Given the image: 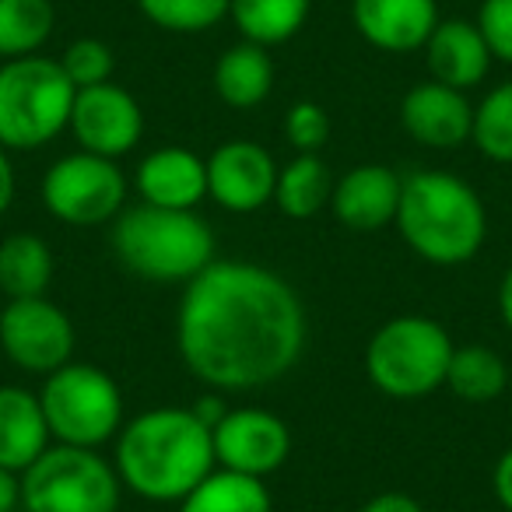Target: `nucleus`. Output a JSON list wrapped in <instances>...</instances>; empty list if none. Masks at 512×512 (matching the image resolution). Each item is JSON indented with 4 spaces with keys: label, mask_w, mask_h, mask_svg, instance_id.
Masks as SVG:
<instances>
[{
    "label": "nucleus",
    "mask_w": 512,
    "mask_h": 512,
    "mask_svg": "<svg viewBox=\"0 0 512 512\" xmlns=\"http://www.w3.org/2000/svg\"><path fill=\"white\" fill-rule=\"evenodd\" d=\"M78 88L67 81L60 60L22 57L0 64V148L36 151L57 141L71 123Z\"/></svg>",
    "instance_id": "5"
},
{
    "label": "nucleus",
    "mask_w": 512,
    "mask_h": 512,
    "mask_svg": "<svg viewBox=\"0 0 512 512\" xmlns=\"http://www.w3.org/2000/svg\"><path fill=\"white\" fill-rule=\"evenodd\" d=\"M134 186L151 207L197 211L207 197V162L190 148H158L137 165Z\"/></svg>",
    "instance_id": "17"
},
{
    "label": "nucleus",
    "mask_w": 512,
    "mask_h": 512,
    "mask_svg": "<svg viewBox=\"0 0 512 512\" xmlns=\"http://www.w3.org/2000/svg\"><path fill=\"white\" fill-rule=\"evenodd\" d=\"M351 22L369 46L383 53L425 50L439 25L435 0H351Z\"/></svg>",
    "instance_id": "16"
},
{
    "label": "nucleus",
    "mask_w": 512,
    "mask_h": 512,
    "mask_svg": "<svg viewBox=\"0 0 512 512\" xmlns=\"http://www.w3.org/2000/svg\"><path fill=\"white\" fill-rule=\"evenodd\" d=\"M53 25L57 11L50 0H0V60L36 57Z\"/></svg>",
    "instance_id": "26"
},
{
    "label": "nucleus",
    "mask_w": 512,
    "mask_h": 512,
    "mask_svg": "<svg viewBox=\"0 0 512 512\" xmlns=\"http://www.w3.org/2000/svg\"><path fill=\"white\" fill-rule=\"evenodd\" d=\"M120 484L148 502H183L218 463L211 428L190 407H155L116 432Z\"/></svg>",
    "instance_id": "2"
},
{
    "label": "nucleus",
    "mask_w": 512,
    "mask_h": 512,
    "mask_svg": "<svg viewBox=\"0 0 512 512\" xmlns=\"http://www.w3.org/2000/svg\"><path fill=\"white\" fill-rule=\"evenodd\" d=\"M498 316H502L505 330L512 334V267L502 274V285H498Z\"/></svg>",
    "instance_id": "36"
},
{
    "label": "nucleus",
    "mask_w": 512,
    "mask_h": 512,
    "mask_svg": "<svg viewBox=\"0 0 512 512\" xmlns=\"http://www.w3.org/2000/svg\"><path fill=\"white\" fill-rule=\"evenodd\" d=\"M446 386L453 397L463 404H495L505 390H509V365L502 355L484 344H467V348H453L446 369Z\"/></svg>",
    "instance_id": "24"
},
{
    "label": "nucleus",
    "mask_w": 512,
    "mask_h": 512,
    "mask_svg": "<svg viewBox=\"0 0 512 512\" xmlns=\"http://www.w3.org/2000/svg\"><path fill=\"white\" fill-rule=\"evenodd\" d=\"M46 449H50V425L39 393L25 386H0V467L25 474Z\"/></svg>",
    "instance_id": "19"
},
{
    "label": "nucleus",
    "mask_w": 512,
    "mask_h": 512,
    "mask_svg": "<svg viewBox=\"0 0 512 512\" xmlns=\"http://www.w3.org/2000/svg\"><path fill=\"white\" fill-rule=\"evenodd\" d=\"M400 123L407 137L421 148L453 151L463 148L474 134V106L467 95L446 88L439 81H421L400 102Z\"/></svg>",
    "instance_id": "14"
},
{
    "label": "nucleus",
    "mask_w": 512,
    "mask_h": 512,
    "mask_svg": "<svg viewBox=\"0 0 512 512\" xmlns=\"http://www.w3.org/2000/svg\"><path fill=\"white\" fill-rule=\"evenodd\" d=\"M50 439L57 446L99 449L123 428V397L109 372L88 362H67L39 390Z\"/></svg>",
    "instance_id": "7"
},
{
    "label": "nucleus",
    "mask_w": 512,
    "mask_h": 512,
    "mask_svg": "<svg viewBox=\"0 0 512 512\" xmlns=\"http://www.w3.org/2000/svg\"><path fill=\"white\" fill-rule=\"evenodd\" d=\"M470 141L477 144L484 158L498 165H512V81L491 88L481 99V106H474Z\"/></svg>",
    "instance_id": "27"
},
{
    "label": "nucleus",
    "mask_w": 512,
    "mask_h": 512,
    "mask_svg": "<svg viewBox=\"0 0 512 512\" xmlns=\"http://www.w3.org/2000/svg\"><path fill=\"white\" fill-rule=\"evenodd\" d=\"M397 228L414 253L435 267L470 264L488 239V211L470 183L453 172H414L404 179Z\"/></svg>",
    "instance_id": "3"
},
{
    "label": "nucleus",
    "mask_w": 512,
    "mask_h": 512,
    "mask_svg": "<svg viewBox=\"0 0 512 512\" xmlns=\"http://www.w3.org/2000/svg\"><path fill=\"white\" fill-rule=\"evenodd\" d=\"M477 29H481L491 57L512 64V0H481Z\"/></svg>",
    "instance_id": "31"
},
{
    "label": "nucleus",
    "mask_w": 512,
    "mask_h": 512,
    "mask_svg": "<svg viewBox=\"0 0 512 512\" xmlns=\"http://www.w3.org/2000/svg\"><path fill=\"white\" fill-rule=\"evenodd\" d=\"M313 0H228V15L246 43L281 46L302 32Z\"/></svg>",
    "instance_id": "22"
},
{
    "label": "nucleus",
    "mask_w": 512,
    "mask_h": 512,
    "mask_svg": "<svg viewBox=\"0 0 512 512\" xmlns=\"http://www.w3.org/2000/svg\"><path fill=\"white\" fill-rule=\"evenodd\" d=\"M22 505V474L0 467V512H15Z\"/></svg>",
    "instance_id": "34"
},
{
    "label": "nucleus",
    "mask_w": 512,
    "mask_h": 512,
    "mask_svg": "<svg viewBox=\"0 0 512 512\" xmlns=\"http://www.w3.org/2000/svg\"><path fill=\"white\" fill-rule=\"evenodd\" d=\"M334 197V176L320 155H295L285 169L278 172L274 186V204L285 218L306 221L330 207Z\"/></svg>",
    "instance_id": "23"
},
{
    "label": "nucleus",
    "mask_w": 512,
    "mask_h": 512,
    "mask_svg": "<svg viewBox=\"0 0 512 512\" xmlns=\"http://www.w3.org/2000/svg\"><path fill=\"white\" fill-rule=\"evenodd\" d=\"M271 491L260 477L211 470L190 495L179 502V512H271Z\"/></svg>",
    "instance_id": "25"
},
{
    "label": "nucleus",
    "mask_w": 512,
    "mask_h": 512,
    "mask_svg": "<svg viewBox=\"0 0 512 512\" xmlns=\"http://www.w3.org/2000/svg\"><path fill=\"white\" fill-rule=\"evenodd\" d=\"M453 341L446 327L428 316H397L372 334L365 372L379 393L393 400H418L446 386Z\"/></svg>",
    "instance_id": "6"
},
{
    "label": "nucleus",
    "mask_w": 512,
    "mask_h": 512,
    "mask_svg": "<svg viewBox=\"0 0 512 512\" xmlns=\"http://www.w3.org/2000/svg\"><path fill=\"white\" fill-rule=\"evenodd\" d=\"M137 11L165 32H207L228 18V0H137Z\"/></svg>",
    "instance_id": "28"
},
{
    "label": "nucleus",
    "mask_w": 512,
    "mask_h": 512,
    "mask_svg": "<svg viewBox=\"0 0 512 512\" xmlns=\"http://www.w3.org/2000/svg\"><path fill=\"white\" fill-rule=\"evenodd\" d=\"M491 491H495L498 505H502L505 512H512V446L498 456L495 470H491Z\"/></svg>",
    "instance_id": "32"
},
{
    "label": "nucleus",
    "mask_w": 512,
    "mask_h": 512,
    "mask_svg": "<svg viewBox=\"0 0 512 512\" xmlns=\"http://www.w3.org/2000/svg\"><path fill=\"white\" fill-rule=\"evenodd\" d=\"M0 351L29 376H50L74 355V323L57 302L8 299L0 313Z\"/></svg>",
    "instance_id": "10"
},
{
    "label": "nucleus",
    "mask_w": 512,
    "mask_h": 512,
    "mask_svg": "<svg viewBox=\"0 0 512 512\" xmlns=\"http://www.w3.org/2000/svg\"><path fill=\"white\" fill-rule=\"evenodd\" d=\"M207 162V197L232 214H253L274 200L278 162L256 141H225Z\"/></svg>",
    "instance_id": "13"
},
{
    "label": "nucleus",
    "mask_w": 512,
    "mask_h": 512,
    "mask_svg": "<svg viewBox=\"0 0 512 512\" xmlns=\"http://www.w3.org/2000/svg\"><path fill=\"white\" fill-rule=\"evenodd\" d=\"M60 67H64L67 81L74 88H95V85H106L113 81V67H116V57L102 39H74L71 46L64 50L60 57Z\"/></svg>",
    "instance_id": "29"
},
{
    "label": "nucleus",
    "mask_w": 512,
    "mask_h": 512,
    "mask_svg": "<svg viewBox=\"0 0 512 512\" xmlns=\"http://www.w3.org/2000/svg\"><path fill=\"white\" fill-rule=\"evenodd\" d=\"M400 190H404V179L390 165L365 162L348 169L334 183L330 211L351 232H379L397 221Z\"/></svg>",
    "instance_id": "15"
},
{
    "label": "nucleus",
    "mask_w": 512,
    "mask_h": 512,
    "mask_svg": "<svg viewBox=\"0 0 512 512\" xmlns=\"http://www.w3.org/2000/svg\"><path fill=\"white\" fill-rule=\"evenodd\" d=\"M67 130L74 134L81 151L116 162V158L130 155L141 144L144 113L127 88H120L116 81H106V85L74 92Z\"/></svg>",
    "instance_id": "12"
},
{
    "label": "nucleus",
    "mask_w": 512,
    "mask_h": 512,
    "mask_svg": "<svg viewBox=\"0 0 512 512\" xmlns=\"http://www.w3.org/2000/svg\"><path fill=\"white\" fill-rule=\"evenodd\" d=\"M120 474L95 449L50 446L22 474L25 512H120Z\"/></svg>",
    "instance_id": "8"
},
{
    "label": "nucleus",
    "mask_w": 512,
    "mask_h": 512,
    "mask_svg": "<svg viewBox=\"0 0 512 512\" xmlns=\"http://www.w3.org/2000/svg\"><path fill=\"white\" fill-rule=\"evenodd\" d=\"M123 200H127V179L113 158L74 151L57 158L43 176V204L64 225H106L123 211Z\"/></svg>",
    "instance_id": "9"
},
{
    "label": "nucleus",
    "mask_w": 512,
    "mask_h": 512,
    "mask_svg": "<svg viewBox=\"0 0 512 512\" xmlns=\"http://www.w3.org/2000/svg\"><path fill=\"white\" fill-rule=\"evenodd\" d=\"M214 92L232 109H253L267 102V95L274 92V60L267 46L246 39L239 46H228L214 64Z\"/></svg>",
    "instance_id": "20"
},
{
    "label": "nucleus",
    "mask_w": 512,
    "mask_h": 512,
    "mask_svg": "<svg viewBox=\"0 0 512 512\" xmlns=\"http://www.w3.org/2000/svg\"><path fill=\"white\" fill-rule=\"evenodd\" d=\"M358 512H425L418 498L404 495V491H383V495L369 498Z\"/></svg>",
    "instance_id": "33"
},
{
    "label": "nucleus",
    "mask_w": 512,
    "mask_h": 512,
    "mask_svg": "<svg viewBox=\"0 0 512 512\" xmlns=\"http://www.w3.org/2000/svg\"><path fill=\"white\" fill-rule=\"evenodd\" d=\"M214 463L232 474L260 477L285 467L292 453V432L278 414L264 407H235L211 428Z\"/></svg>",
    "instance_id": "11"
},
{
    "label": "nucleus",
    "mask_w": 512,
    "mask_h": 512,
    "mask_svg": "<svg viewBox=\"0 0 512 512\" xmlns=\"http://www.w3.org/2000/svg\"><path fill=\"white\" fill-rule=\"evenodd\" d=\"M425 60L428 71H432V81L456 88V92H467V88L481 85L488 78L495 57H491L477 22L453 18V22L435 25V32L425 43Z\"/></svg>",
    "instance_id": "18"
},
{
    "label": "nucleus",
    "mask_w": 512,
    "mask_h": 512,
    "mask_svg": "<svg viewBox=\"0 0 512 512\" xmlns=\"http://www.w3.org/2000/svg\"><path fill=\"white\" fill-rule=\"evenodd\" d=\"M11 200H15V169H11L8 151L0 148V218L8 214Z\"/></svg>",
    "instance_id": "35"
},
{
    "label": "nucleus",
    "mask_w": 512,
    "mask_h": 512,
    "mask_svg": "<svg viewBox=\"0 0 512 512\" xmlns=\"http://www.w3.org/2000/svg\"><path fill=\"white\" fill-rule=\"evenodd\" d=\"M176 344L190 376L211 390H260L288 376L302 358L306 309L281 274L214 260L186 285Z\"/></svg>",
    "instance_id": "1"
},
{
    "label": "nucleus",
    "mask_w": 512,
    "mask_h": 512,
    "mask_svg": "<svg viewBox=\"0 0 512 512\" xmlns=\"http://www.w3.org/2000/svg\"><path fill=\"white\" fill-rule=\"evenodd\" d=\"M113 249L130 274L158 285H190L214 264V232L197 211L141 204L113 225Z\"/></svg>",
    "instance_id": "4"
},
{
    "label": "nucleus",
    "mask_w": 512,
    "mask_h": 512,
    "mask_svg": "<svg viewBox=\"0 0 512 512\" xmlns=\"http://www.w3.org/2000/svg\"><path fill=\"white\" fill-rule=\"evenodd\" d=\"M285 137L299 155H320L330 141V116L316 102H295L285 116Z\"/></svg>",
    "instance_id": "30"
},
{
    "label": "nucleus",
    "mask_w": 512,
    "mask_h": 512,
    "mask_svg": "<svg viewBox=\"0 0 512 512\" xmlns=\"http://www.w3.org/2000/svg\"><path fill=\"white\" fill-rule=\"evenodd\" d=\"M53 281V253L39 235L18 232L0 242V292L8 299H39Z\"/></svg>",
    "instance_id": "21"
}]
</instances>
